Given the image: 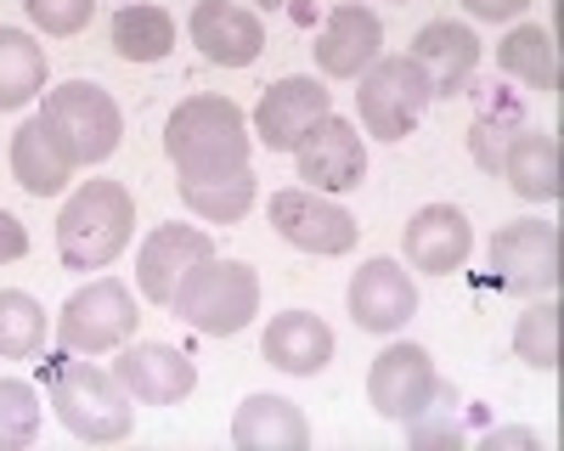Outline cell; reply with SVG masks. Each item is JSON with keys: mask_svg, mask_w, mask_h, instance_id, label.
<instances>
[{"mask_svg": "<svg viewBox=\"0 0 564 451\" xmlns=\"http://www.w3.org/2000/svg\"><path fill=\"white\" fill-rule=\"evenodd\" d=\"M175 45V18L164 7H124L113 18V52L124 63H164Z\"/></svg>", "mask_w": 564, "mask_h": 451, "instance_id": "27", "label": "cell"}, {"mask_svg": "<svg viewBox=\"0 0 564 451\" xmlns=\"http://www.w3.org/2000/svg\"><path fill=\"white\" fill-rule=\"evenodd\" d=\"M417 310V283L401 260H367L350 277V316L367 333H401Z\"/></svg>", "mask_w": 564, "mask_h": 451, "instance_id": "16", "label": "cell"}, {"mask_svg": "<svg viewBox=\"0 0 564 451\" xmlns=\"http://www.w3.org/2000/svg\"><path fill=\"white\" fill-rule=\"evenodd\" d=\"M412 57L423 63V74H430L435 97H457V90L468 85V74H475V63H480V40H475V29H463L452 18H435V23L417 29Z\"/></svg>", "mask_w": 564, "mask_h": 451, "instance_id": "20", "label": "cell"}, {"mask_svg": "<svg viewBox=\"0 0 564 451\" xmlns=\"http://www.w3.org/2000/svg\"><path fill=\"white\" fill-rule=\"evenodd\" d=\"M113 378L130 389V400L141 406H175L198 389V367L193 355L175 350V344H159V339H141V344H124V355L113 361Z\"/></svg>", "mask_w": 564, "mask_h": 451, "instance_id": "11", "label": "cell"}, {"mask_svg": "<svg viewBox=\"0 0 564 451\" xmlns=\"http://www.w3.org/2000/svg\"><path fill=\"white\" fill-rule=\"evenodd\" d=\"M135 294L119 277H97L63 299L57 310V344L68 355H102V350H124L135 339Z\"/></svg>", "mask_w": 564, "mask_h": 451, "instance_id": "7", "label": "cell"}, {"mask_svg": "<svg viewBox=\"0 0 564 451\" xmlns=\"http://www.w3.org/2000/svg\"><path fill=\"white\" fill-rule=\"evenodd\" d=\"M294 164H300V180L311 193H350V187H361V175H367V147H361V135H356L350 119L327 113L294 147Z\"/></svg>", "mask_w": 564, "mask_h": 451, "instance_id": "12", "label": "cell"}, {"mask_svg": "<svg viewBox=\"0 0 564 451\" xmlns=\"http://www.w3.org/2000/svg\"><path fill=\"white\" fill-rule=\"evenodd\" d=\"M181 204L193 209L198 220L209 226H231L254 209V175L249 169H231V175H215V180H175Z\"/></svg>", "mask_w": 564, "mask_h": 451, "instance_id": "26", "label": "cell"}, {"mask_svg": "<svg viewBox=\"0 0 564 451\" xmlns=\"http://www.w3.org/2000/svg\"><path fill=\"white\" fill-rule=\"evenodd\" d=\"M135 232V198L124 180H85L57 215V254L68 271H102Z\"/></svg>", "mask_w": 564, "mask_h": 451, "instance_id": "3", "label": "cell"}, {"mask_svg": "<svg viewBox=\"0 0 564 451\" xmlns=\"http://www.w3.org/2000/svg\"><path fill=\"white\" fill-rule=\"evenodd\" d=\"M491 271L497 283L513 294H558L564 277V243H558V226L547 220H508L502 232L491 238Z\"/></svg>", "mask_w": 564, "mask_h": 451, "instance_id": "8", "label": "cell"}, {"mask_svg": "<svg viewBox=\"0 0 564 451\" xmlns=\"http://www.w3.org/2000/svg\"><path fill=\"white\" fill-rule=\"evenodd\" d=\"M260 7H282V0H260Z\"/></svg>", "mask_w": 564, "mask_h": 451, "instance_id": "36", "label": "cell"}, {"mask_svg": "<svg viewBox=\"0 0 564 451\" xmlns=\"http://www.w3.org/2000/svg\"><path fill=\"white\" fill-rule=\"evenodd\" d=\"M45 384H52V406L74 440L90 446H113L135 429V400L130 389L113 378V367H90V361H68V350L45 367Z\"/></svg>", "mask_w": 564, "mask_h": 451, "instance_id": "2", "label": "cell"}, {"mask_svg": "<svg viewBox=\"0 0 564 451\" xmlns=\"http://www.w3.org/2000/svg\"><path fill=\"white\" fill-rule=\"evenodd\" d=\"M40 124L57 135V147L74 158V169H79V164L113 158L119 135H124L119 102L108 97L102 85H90V79H68V85H57V90H45Z\"/></svg>", "mask_w": 564, "mask_h": 451, "instance_id": "5", "label": "cell"}, {"mask_svg": "<svg viewBox=\"0 0 564 451\" xmlns=\"http://www.w3.org/2000/svg\"><path fill=\"white\" fill-rule=\"evenodd\" d=\"M170 310L181 316L186 328H198L209 339H231V333H243L260 316V277H254V265H243V260L209 254V260H198L181 277Z\"/></svg>", "mask_w": 564, "mask_h": 451, "instance_id": "4", "label": "cell"}, {"mask_svg": "<svg viewBox=\"0 0 564 451\" xmlns=\"http://www.w3.org/2000/svg\"><path fill=\"white\" fill-rule=\"evenodd\" d=\"M271 226H276V232L289 238L294 249H305V254H350L356 238H361L356 215L339 209V204H327V198L311 193V187H282V193H271Z\"/></svg>", "mask_w": 564, "mask_h": 451, "instance_id": "9", "label": "cell"}, {"mask_svg": "<svg viewBox=\"0 0 564 451\" xmlns=\"http://www.w3.org/2000/svg\"><path fill=\"white\" fill-rule=\"evenodd\" d=\"M463 7H468V18H480V23H513L531 0H463Z\"/></svg>", "mask_w": 564, "mask_h": 451, "instance_id": "34", "label": "cell"}, {"mask_svg": "<svg viewBox=\"0 0 564 451\" xmlns=\"http://www.w3.org/2000/svg\"><path fill=\"white\" fill-rule=\"evenodd\" d=\"M45 90V45L23 29H0V113L29 108Z\"/></svg>", "mask_w": 564, "mask_h": 451, "instance_id": "25", "label": "cell"}, {"mask_svg": "<svg viewBox=\"0 0 564 451\" xmlns=\"http://www.w3.org/2000/svg\"><path fill=\"white\" fill-rule=\"evenodd\" d=\"M327 113H334V108H327V90L316 79H305V74H289V79H276L265 97H260L254 135H260L271 153H294Z\"/></svg>", "mask_w": 564, "mask_h": 451, "instance_id": "15", "label": "cell"}, {"mask_svg": "<svg viewBox=\"0 0 564 451\" xmlns=\"http://www.w3.org/2000/svg\"><path fill=\"white\" fill-rule=\"evenodd\" d=\"M23 12H29V23H34L40 34L68 40V34H79V29L90 23L97 0H23Z\"/></svg>", "mask_w": 564, "mask_h": 451, "instance_id": "32", "label": "cell"}, {"mask_svg": "<svg viewBox=\"0 0 564 451\" xmlns=\"http://www.w3.org/2000/svg\"><path fill=\"white\" fill-rule=\"evenodd\" d=\"M40 435V389L23 378H0V451L34 446Z\"/></svg>", "mask_w": 564, "mask_h": 451, "instance_id": "30", "label": "cell"}, {"mask_svg": "<svg viewBox=\"0 0 564 451\" xmlns=\"http://www.w3.org/2000/svg\"><path fill=\"white\" fill-rule=\"evenodd\" d=\"M513 355H520L525 367H536V373L558 367V299L553 294H542L520 316V328H513Z\"/></svg>", "mask_w": 564, "mask_h": 451, "instance_id": "29", "label": "cell"}, {"mask_svg": "<svg viewBox=\"0 0 564 451\" xmlns=\"http://www.w3.org/2000/svg\"><path fill=\"white\" fill-rule=\"evenodd\" d=\"M486 446L497 451V446H542V440H536L531 429H491V435H486Z\"/></svg>", "mask_w": 564, "mask_h": 451, "instance_id": "35", "label": "cell"}, {"mask_svg": "<svg viewBox=\"0 0 564 451\" xmlns=\"http://www.w3.org/2000/svg\"><path fill=\"white\" fill-rule=\"evenodd\" d=\"M45 344V305L23 288H0V361L40 355Z\"/></svg>", "mask_w": 564, "mask_h": 451, "instance_id": "28", "label": "cell"}, {"mask_svg": "<svg viewBox=\"0 0 564 451\" xmlns=\"http://www.w3.org/2000/svg\"><path fill=\"white\" fill-rule=\"evenodd\" d=\"M164 153L175 164V180L249 169V119L231 97H186L164 124Z\"/></svg>", "mask_w": 564, "mask_h": 451, "instance_id": "1", "label": "cell"}, {"mask_svg": "<svg viewBox=\"0 0 564 451\" xmlns=\"http://www.w3.org/2000/svg\"><path fill=\"white\" fill-rule=\"evenodd\" d=\"M186 34L215 68H249L265 52V23L238 0H198L186 18Z\"/></svg>", "mask_w": 564, "mask_h": 451, "instance_id": "14", "label": "cell"}, {"mask_svg": "<svg viewBox=\"0 0 564 451\" xmlns=\"http://www.w3.org/2000/svg\"><path fill=\"white\" fill-rule=\"evenodd\" d=\"M74 175V158L57 147V135L45 130L40 119H29L18 135H12V180L29 193V198H57Z\"/></svg>", "mask_w": 564, "mask_h": 451, "instance_id": "23", "label": "cell"}, {"mask_svg": "<svg viewBox=\"0 0 564 451\" xmlns=\"http://www.w3.org/2000/svg\"><path fill=\"white\" fill-rule=\"evenodd\" d=\"M406 440L412 446H457V384H435L423 413L406 418Z\"/></svg>", "mask_w": 564, "mask_h": 451, "instance_id": "31", "label": "cell"}, {"mask_svg": "<svg viewBox=\"0 0 564 451\" xmlns=\"http://www.w3.org/2000/svg\"><path fill=\"white\" fill-rule=\"evenodd\" d=\"M401 249H406V265H412V271L446 277V271H457V265L468 260V249H475V232H468V215H463V209L430 204V209H417V215L406 220Z\"/></svg>", "mask_w": 564, "mask_h": 451, "instance_id": "18", "label": "cell"}, {"mask_svg": "<svg viewBox=\"0 0 564 451\" xmlns=\"http://www.w3.org/2000/svg\"><path fill=\"white\" fill-rule=\"evenodd\" d=\"M265 361L276 373H294V378H316L327 361H334V328L311 310H282L271 316V328L260 339Z\"/></svg>", "mask_w": 564, "mask_h": 451, "instance_id": "19", "label": "cell"}, {"mask_svg": "<svg viewBox=\"0 0 564 451\" xmlns=\"http://www.w3.org/2000/svg\"><path fill=\"white\" fill-rule=\"evenodd\" d=\"M316 68L327 74V79H361L372 63L384 57V23H379V12L372 7H334L327 12V23H322V34H316Z\"/></svg>", "mask_w": 564, "mask_h": 451, "instance_id": "13", "label": "cell"}, {"mask_svg": "<svg viewBox=\"0 0 564 451\" xmlns=\"http://www.w3.org/2000/svg\"><path fill=\"white\" fill-rule=\"evenodd\" d=\"M435 361L423 344H390L372 355V373H367V400L372 413L390 418V424H406L423 413V400L435 395Z\"/></svg>", "mask_w": 564, "mask_h": 451, "instance_id": "10", "label": "cell"}, {"mask_svg": "<svg viewBox=\"0 0 564 451\" xmlns=\"http://www.w3.org/2000/svg\"><path fill=\"white\" fill-rule=\"evenodd\" d=\"M430 102H435V85H430V74H423V63L412 52L406 57H379L361 74V90H356L361 130L379 135V142H401V135H412Z\"/></svg>", "mask_w": 564, "mask_h": 451, "instance_id": "6", "label": "cell"}, {"mask_svg": "<svg viewBox=\"0 0 564 451\" xmlns=\"http://www.w3.org/2000/svg\"><path fill=\"white\" fill-rule=\"evenodd\" d=\"M231 446L238 451H305L311 446V424L294 400L282 395H249L231 418Z\"/></svg>", "mask_w": 564, "mask_h": 451, "instance_id": "21", "label": "cell"}, {"mask_svg": "<svg viewBox=\"0 0 564 451\" xmlns=\"http://www.w3.org/2000/svg\"><path fill=\"white\" fill-rule=\"evenodd\" d=\"M497 68L502 74H513L520 85H531V90H558V40H553V29H542V23H520L502 45H497Z\"/></svg>", "mask_w": 564, "mask_h": 451, "instance_id": "24", "label": "cell"}, {"mask_svg": "<svg viewBox=\"0 0 564 451\" xmlns=\"http://www.w3.org/2000/svg\"><path fill=\"white\" fill-rule=\"evenodd\" d=\"M508 187L525 204H558L564 198V158H558V135L547 130H520L502 153Z\"/></svg>", "mask_w": 564, "mask_h": 451, "instance_id": "22", "label": "cell"}, {"mask_svg": "<svg viewBox=\"0 0 564 451\" xmlns=\"http://www.w3.org/2000/svg\"><path fill=\"white\" fill-rule=\"evenodd\" d=\"M209 254H215V243H209V232H198V226H159V232L141 243V254H135L141 299H148V305H170L181 277L198 260H209Z\"/></svg>", "mask_w": 564, "mask_h": 451, "instance_id": "17", "label": "cell"}, {"mask_svg": "<svg viewBox=\"0 0 564 451\" xmlns=\"http://www.w3.org/2000/svg\"><path fill=\"white\" fill-rule=\"evenodd\" d=\"M23 254H29V232H23V220L0 209V265H12V260H23Z\"/></svg>", "mask_w": 564, "mask_h": 451, "instance_id": "33", "label": "cell"}]
</instances>
